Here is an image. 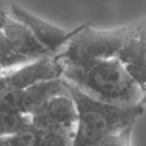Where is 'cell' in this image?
<instances>
[{
    "label": "cell",
    "mask_w": 146,
    "mask_h": 146,
    "mask_svg": "<svg viewBox=\"0 0 146 146\" xmlns=\"http://www.w3.org/2000/svg\"><path fill=\"white\" fill-rule=\"evenodd\" d=\"M63 78L88 96L120 106L142 104L144 92L118 57L85 67L63 68Z\"/></svg>",
    "instance_id": "6da1fadb"
},
{
    "label": "cell",
    "mask_w": 146,
    "mask_h": 146,
    "mask_svg": "<svg viewBox=\"0 0 146 146\" xmlns=\"http://www.w3.org/2000/svg\"><path fill=\"white\" fill-rule=\"evenodd\" d=\"M65 83L78 112L72 146L96 145L106 137L136 123L145 110L142 104L120 106L100 102L70 82L65 80Z\"/></svg>",
    "instance_id": "7a4b0ae2"
},
{
    "label": "cell",
    "mask_w": 146,
    "mask_h": 146,
    "mask_svg": "<svg viewBox=\"0 0 146 146\" xmlns=\"http://www.w3.org/2000/svg\"><path fill=\"white\" fill-rule=\"evenodd\" d=\"M138 21L115 29H96L83 24L55 55L63 68L85 67L102 60L118 57L121 49L135 30Z\"/></svg>",
    "instance_id": "3957f363"
},
{
    "label": "cell",
    "mask_w": 146,
    "mask_h": 146,
    "mask_svg": "<svg viewBox=\"0 0 146 146\" xmlns=\"http://www.w3.org/2000/svg\"><path fill=\"white\" fill-rule=\"evenodd\" d=\"M9 15L12 19L25 25L45 47L49 54L54 56L77 32V28L72 31H66L38 16H35L12 0H10L9 4Z\"/></svg>",
    "instance_id": "277c9868"
},
{
    "label": "cell",
    "mask_w": 146,
    "mask_h": 146,
    "mask_svg": "<svg viewBox=\"0 0 146 146\" xmlns=\"http://www.w3.org/2000/svg\"><path fill=\"white\" fill-rule=\"evenodd\" d=\"M5 75L9 86L24 90L38 84L62 79L63 67L54 55H47L27 62Z\"/></svg>",
    "instance_id": "5b68a950"
},
{
    "label": "cell",
    "mask_w": 146,
    "mask_h": 146,
    "mask_svg": "<svg viewBox=\"0 0 146 146\" xmlns=\"http://www.w3.org/2000/svg\"><path fill=\"white\" fill-rule=\"evenodd\" d=\"M133 79L146 92V19L138 21L118 55Z\"/></svg>",
    "instance_id": "8992f818"
},
{
    "label": "cell",
    "mask_w": 146,
    "mask_h": 146,
    "mask_svg": "<svg viewBox=\"0 0 146 146\" xmlns=\"http://www.w3.org/2000/svg\"><path fill=\"white\" fill-rule=\"evenodd\" d=\"M2 31L13 50L28 61L51 55L25 25L11 17Z\"/></svg>",
    "instance_id": "52a82bcc"
},
{
    "label": "cell",
    "mask_w": 146,
    "mask_h": 146,
    "mask_svg": "<svg viewBox=\"0 0 146 146\" xmlns=\"http://www.w3.org/2000/svg\"><path fill=\"white\" fill-rule=\"evenodd\" d=\"M67 90L65 80L45 82L35 85L23 90L21 102V111L32 117L45 110L47 104L55 96Z\"/></svg>",
    "instance_id": "ba28073f"
},
{
    "label": "cell",
    "mask_w": 146,
    "mask_h": 146,
    "mask_svg": "<svg viewBox=\"0 0 146 146\" xmlns=\"http://www.w3.org/2000/svg\"><path fill=\"white\" fill-rule=\"evenodd\" d=\"M44 112L54 120L59 128L73 132L75 131L78 118L77 106L68 88L66 92L55 96L49 102Z\"/></svg>",
    "instance_id": "9c48e42d"
},
{
    "label": "cell",
    "mask_w": 146,
    "mask_h": 146,
    "mask_svg": "<svg viewBox=\"0 0 146 146\" xmlns=\"http://www.w3.org/2000/svg\"><path fill=\"white\" fill-rule=\"evenodd\" d=\"M30 123L31 117L22 111L0 112V136L10 138Z\"/></svg>",
    "instance_id": "30bf717a"
},
{
    "label": "cell",
    "mask_w": 146,
    "mask_h": 146,
    "mask_svg": "<svg viewBox=\"0 0 146 146\" xmlns=\"http://www.w3.org/2000/svg\"><path fill=\"white\" fill-rule=\"evenodd\" d=\"M27 62L30 61L18 55L13 50L3 31L0 30V75H5Z\"/></svg>",
    "instance_id": "8fae6325"
},
{
    "label": "cell",
    "mask_w": 146,
    "mask_h": 146,
    "mask_svg": "<svg viewBox=\"0 0 146 146\" xmlns=\"http://www.w3.org/2000/svg\"><path fill=\"white\" fill-rule=\"evenodd\" d=\"M23 90L12 86H8L0 92V112L21 111Z\"/></svg>",
    "instance_id": "7c38bea8"
},
{
    "label": "cell",
    "mask_w": 146,
    "mask_h": 146,
    "mask_svg": "<svg viewBox=\"0 0 146 146\" xmlns=\"http://www.w3.org/2000/svg\"><path fill=\"white\" fill-rule=\"evenodd\" d=\"M42 136L43 135L30 123L14 136L10 137V141L18 146H39Z\"/></svg>",
    "instance_id": "4fadbf2b"
},
{
    "label": "cell",
    "mask_w": 146,
    "mask_h": 146,
    "mask_svg": "<svg viewBox=\"0 0 146 146\" xmlns=\"http://www.w3.org/2000/svg\"><path fill=\"white\" fill-rule=\"evenodd\" d=\"M73 137V131L65 129L55 130L43 135L39 146H72Z\"/></svg>",
    "instance_id": "5bb4252c"
},
{
    "label": "cell",
    "mask_w": 146,
    "mask_h": 146,
    "mask_svg": "<svg viewBox=\"0 0 146 146\" xmlns=\"http://www.w3.org/2000/svg\"><path fill=\"white\" fill-rule=\"evenodd\" d=\"M135 124L136 123L129 125V126L121 129L118 132H115L106 137L94 146H131L133 128H134Z\"/></svg>",
    "instance_id": "9a60e30c"
},
{
    "label": "cell",
    "mask_w": 146,
    "mask_h": 146,
    "mask_svg": "<svg viewBox=\"0 0 146 146\" xmlns=\"http://www.w3.org/2000/svg\"><path fill=\"white\" fill-rule=\"evenodd\" d=\"M9 4L10 0H0V30H3L10 18Z\"/></svg>",
    "instance_id": "2e32d148"
},
{
    "label": "cell",
    "mask_w": 146,
    "mask_h": 146,
    "mask_svg": "<svg viewBox=\"0 0 146 146\" xmlns=\"http://www.w3.org/2000/svg\"><path fill=\"white\" fill-rule=\"evenodd\" d=\"M9 86L6 75H0V92H3L6 88Z\"/></svg>",
    "instance_id": "e0dca14e"
},
{
    "label": "cell",
    "mask_w": 146,
    "mask_h": 146,
    "mask_svg": "<svg viewBox=\"0 0 146 146\" xmlns=\"http://www.w3.org/2000/svg\"><path fill=\"white\" fill-rule=\"evenodd\" d=\"M10 143V138L0 136V146H9Z\"/></svg>",
    "instance_id": "ac0fdd59"
},
{
    "label": "cell",
    "mask_w": 146,
    "mask_h": 146,
    "mask_svg": "<svg viewBox=\"0 0 146 146\" xmlns=\"http://www.w3.org/2000/svg\"><path fill=\"white\" fill-rule=\"evenodd\" d=\"M142 106H146V92L144 94V98H143V100H142Z\"/></svg>",
    "instance_id": "d6986e66"
},
{
    "label": "cell",
    "mask_w": 146,
    "mask_h": 146,
    "mask_svg": "<svg viewBox=\"0 0 146 146\" xmlns=\"http://www.w3.org/2000/svg\"><path fill=\"white\" fill-rule=\"evenodd\" d=\"M11 142V141H10ZM9 146H18V145H16V144H13V143H10V145Z\"/></svg>",
    "instance_id": "ffe728a7"
}]
</instances>
